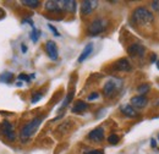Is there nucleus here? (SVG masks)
Masks as SVG:
<instances>
[{"label": "nucleus", "mask_w": 159, "mask_h": 154, "mask_svg": "<svg viewBox=\"0 0 159 154\" xmlns=\"http://www.w3.org/2000/svg\"><path fill=\"white\" fill-rule=\"evenodd\" d=\"M132 20L137 26H147V25H151L154 21V15L147 7L139 6L134 11Z\"/></svg>", "instance_id": "f257e3e1"}, {"label": "nucleus", "mask_w": 159, "mask_h": 154, "mask_svg": "<svg viewBox=\"0 0 159 154\" xmlns=\"http://www.w3.org/2000/svg\"><path fill=\"white\" fill-rule=\"evenodd\" d=\"M42 121H43L42 117H34L33 120L27 122L22 127V130H21V138H22V141H27V139H30L32 136L34 135L37 132L38 127L40 126Z\"/></svg>", "instance_id": "f03ea898"}, {"label": "nucleus", "mask_w": 159, "mask_h": 154, "mask_svg": "<svg viewBox=\"0 0 159 154\" xmlns=\"http://www.w3.org/2000/svg\"><path fill=\"white\" fill-rule=\"evenodd\" d=\"M107 25H108V22H107V20H104V19L93 20V21L91 22V25L88 26L87 32H88V34L92 36V37H93V36H98V34L103 33V32L105 31Z\"/></svg>", "instance_id": "7ed1b4c3"}, {"label": "nucleus", "mask_w": 159, "mask_h": 154, "mask_svg": "<svg viewBox=\"0 0 159 154\" xmlns=\"http://www.w3.org/2000/svg\"><path fill=\"white\" fill-rule=\"evenodd\" d=\"M120 87H121V81L118 79V78H111V79H109V81L104 84V87H103V93H104L105 97H111L118 89H119Z\"/></svg>", "instance_id": "20e7f679"}, {"label": "nucleus", "mask_w": 159, "mask_h": 154, "mask_svg": "<svg viewBox=\"0 0 159 154\" xmlns=\"http://www.w3.org/2000/svg\"><path fill=\"white\" fill-rule=\"evenodd\" d=\"M97 5H98V1H94V0L82 1V5H81V15L82 16H86V15L92 14L97 9Z\"/></svg>", "instance_id": "39448f33"}, {"label": "nucleus", "mask_w": 159, "mask_h": 154, "mask_svg": "<svg viewBox=\"0 0 159 154\" xmlns=\"http://www.w3.org/2000/svg\"><path fill=\"white\" fill-rule=\"evenodd\" d=\"M127 53L130 57L132 58H142L146 53V48L141 44H131L129 48H127Z\"/></svg>", "instance_id": "423d86ee"}, {"label": "nucleus", "mask_w": 159, "mask_h": 154, "mask_svg": "<svg viewBox=\"0 0 159 154\" xmlns=\"http://www.w3.org/2000/svg\"><path fill=\"white\" fill-rule=\"evenodd\" d=\"M1 129H2L4 136H5L9 141H15V139H16V135H15V130H14L12 124H10L9 121L5 120V121L1 124Z\"/></svg>", "instance_id": "0eeeda50"}, {"label": "nucleus", "mask_w": 159, "mask_h": 154, "mask_svg": "<svg viewBox=\"0 0 159 154\" xmlns=\"http://www.w3.org/2000/svg\"><path fill=\"white\" fill-rule=\"evenodd\" d=\"M45 52L48 54V57L52 60H57L59 57V52H58V47L55 44V42L53 40H48L45 43Z\"/></svg>", "instance_id": "6e6552de"}, {"label": "nucleus", "mask_w": 159, "mask_h": 154, "mask_svg": "<svg viewBox=\"0 0 159 154\" xmlns=\"http://www.w3.org/2000/svg\"><path fill=\"white\" fill-rule=\"evenodd\" d=\"M44 7L49 12H58V14H60V12L64 11L62 10V2L61 1H57V0H49V1H47L44 4Z\"/></svg>", "instance_id": "1a4fd4ad"}, {"label": "nucleus", "mask_w": 159, "mask_h": 154, "mask_svg": "<svg viewBox=\"0 0 159 154\" xmlns=\"http://www.w3.org/2000/svg\"><path fill=\"white\" fill-rule=\"evenodd\" d=\"M88 138L94 142H102L104 139V129L103 127H96L88 134Z\"/></svg>", "instance_id": "9d476101"}, {"label": "nucleus", "mask_w": 159, "mask_h": 154, "mask_svg": "<svg viewBox=\"0 0 159 154\" xmlns=\"http://www.w3.org/2000/svg\"><path fill=\"white\" fill-rule=\"evenodd\" d=\"M114 69L118 71H131V64L129 62L127 59H119L114 64Z\"/></svg>", "instance_id": "9b49d317"}, {"label": "nucleus", "mask_w": 159, "mask_h": 154, "mask_svg": "<svg viewBox=\"0 0 159 154\" xmlns=\"http://www.w3.org/2000/svg\"><path fill=\"white\" fill-rule=\"evenodd\" d=\"M148 103V99L144 96H136L131 98V106H135V108H144Z\"/></svg>", "instance_id": "f8f14e48"}, {"label": "nucleus", "mask_w": 159, "mask_h": 154, "mask_svg": "<svg viewBox=\"0 0 159 154\" xmlns=\"http://www.w3.org/2000/svg\"><path fill=\"white\" fill-rule=\"evenodd\" d=\"M92 52H93V44H92V43H88V44L84 47V49L82 50L81 55H80L79 59H77V61H79L80 64H81V62H83L86 59L92 54Z\"/></svg>", "instance_id": "ddd939ff"}, {"label": "nucleus", "mask_w": 159, "mask_h": 154, "mask_svg": "<svg viewBox=\"0 0 159 154\" xmlns=\"http://www.w3.org/2000/svg\"><path fill=\"white\" fill-rule=\"evenodd\" d=\"M61 2H62V10L64 11L72 12V14L76 11V7H77L76 1H74V0H64Z\"/></svg>", "instance_id": "4468645a"}, {"label": "nucleus", "mask_w": 159, "mask_h": 154, "mask_svg": "<svg viewBox=\"0 0 159 154\" xmlns=\"http://www.w3.org/2000/svg\"><path fill=\"white\" fill-rule=\"evenodd\" d=\"M86 109H88V104H87V103H84V102H82V100H77V102L75 103V105L72 106L71 111H72V113L79 114V113L84 111Z\"/></svg>", "instance_id": "2eb2a0df"}, {"label": "nucleus", "mask_w": 159, "mask_h": 154, "mask_svg": "<svg viewBox=\"0 0 159 154\" xmlns=\"http://www.w3.org/2000/svg\"><path fill=\"white\" fill-rule=\"evenodd\" d=\"M121 111L129 117H136L137 116V113L136 110L130 105V104H126V105H122L121 106Z\"/></svg>", "instance_id": "dca6fc26"}, {"label": "nucleus", "mask_w": 159, "mask_h": 154, "mask_svg": "<svg viewBox=\"0 0 159 154\" xmlns=\"http://www.w3.org/2000/svg\"><path fill=\"white\" fill-rule=\"evenodd\" d=\"M22 4L28 6V7H32V9H36V7H38L40 5V2L38 0H23Z\"/></svg>", "instance_id": "f3484780"}, {"label": "nucleus", "mask_w": 159, "mask_h": 154, "mask_svg": "<svg viewBox=\"0 0 159 154\" xmlns=\"http://www.w3.org/2000/svg\"><path fill=\"white\" fill-rule=\"evenodd\" d=\"M12 77H14V75H12L11 72H4V74H1V76H0V82L10 83L11 79H12Z\"/></svg>", "instance_id": "a211bd4d"}, {"label": "nucleus", "mask_w": 159, "mask_h": 154, "mask_svg": "<svg viewBox=\"0 0 159 154\" xmlns=\"http://www.w3.org/2000/svg\"><path fill=\"white\" fill-rule=\"evenodd\" d=\"M39 36H40V31L37 29L36 27H33L32 28V32H31V39H32V42L33 43H37L38 39H39Z\"/></svg>", "instance_id": "6ab92c4d"}, {"label": "nucleus", "mask_w": 159, "mask_h": 154, "mask_svg": "<svg viewBox=\"0 0 159 154\" xmlns=\"http://www.w3.org/2000/svg\"><path fill=\"white\" fill-rule=\"evenodd\" d=\"M72 97H74V92H70L69 94H67V97L64 99V102H62V104H61V106H60L59 110H62V109H65L67 105H69V103L71 102V99H72Z\"/></svg>", "instance_id": "aec40b11"}, {"label": "nucleus", "mask_w": 159, "mask_h": 154, "mask_svg": "<svg viewBox=\"0 0 159 154\" xmlns=\"http://www.w3.org/2000/svg\"><path fill=\"white\" fill-rule=\"evenodd\" d=\"M137 91H139V93L141 96L146 94V93L149 91V84H141L139 88H137Z\"/></svg>", "instance_id": "412c9836"}, {"label": "nucleus", "mask_w": 159, "mask_h": 154, "mask_svg": "<svg viewBox=\"0 0 159 154\" xmlns=\"http://www.w3.org/2000/svg\"><path fill=\"white\" fill-rule=\"evenodd\" d=\"M42 98H43V94H42L40 92H36V93L33 94V97H32V99H31V103H32V104H36L37 102H39Z\"/></svg>", "instance_id": "4be33fe9"}, {"label": "nucleus", "mask_w": 159, "mask_h": 154, "mask_svg": "<svg viewBox=\"0 0 159 154\" xmlns=\"http://www.w3.org/2000/svg\"><path fill=\"white\" fill-rule=\"evenodd\" d=\"M108 142H109L110 144H116V143L119 142V136L110 135L109 137H108Z\"/></svg>", "instance_id": "5701e85b"}, {"label": "nucleus", "mask_w": 159, "mask_h": 154, "mask_svg": "<svg viewBox=\"0 0 159 154\" xmlns=\"http://www.w3.org/2000/svg\"><path fill=\"white\" fill-rule=\"evenodd\" d=\"M48 26H49V29H50V31L54 33V36H55V37H60L59 31H58V29H57V28H55L53 25H48Z\"/></svg>", "instance_id": "b1692460"}, {"label": "nucleus", "mask_w": 159, "mask_h": 154, "mask_svg": "<svg viewBox=\"0 0 159 154\" xmlns=\"http://www.w3.org/2000/svg\"><path fill=\"white\" fill-rule=\"evenodd\" d=\"M19 79H20V81H26V82H30V81H31V77L27 76L26 74H21V75H19Z\"/></svg>", "instance_id": "393cba45"}, {"label": "nucleus", "mask_w": 159, "mask_h": 154, "mask_svg": "<svg viewBox=\"0 0 159 154\" xmlns=\"http://www.w3.org/2000/svg\"><path fill=\"white\" fill-rule=\"evenodd\" d=\"M152 9H153L154 11H158L159 12V0H156V1L152 2Z\"/></svg>", "instance_id": "a878e982"}, {"label": "nucleus", "mask_w": 159, "mask_h": 154, "mask_svg": "<svg viewBox=\"0 0 159 154\" xmlns=\"http://www.w3.org/2000/svg\"><path fill=\"white\" fill-rule=\"evenodd\" d=\"M98 98H99V94L97 92H94V93H91L88 96V100H94V99H98Z\"/></svg>", "instance_id": "bb28decb"}, {"label": "nucleus", "mask_w": 159, "mask_h": 154, "mask_svg": "<svg viewBox=\"0 0 159 154\" xmlns=\"http://www.w3.org/2000/svg\"><path fill=\"white\" fill-rule=\"evenodd\" d=\"M84 154H104V152L102 149H93V151H89V152H86Z\"/></svg>", "instance_id": "cd10ccee"}, {"label": "nucleus", "mask_w": 159, "mask_h": 154, "mask_svg": "<svg viewBox=\"0 0 159 154\" xmlns=\"http://www.w3.org/2000/svg\"><path fill=\"white\" fill-rule=\"evenodd\" d=\"M151 146H152V147H157V141H156L154 138L151 139Z\"/></svg>", "instance_id": "c85d7f7f"}, {"label": "nucleus", "mask_w": 159, "mask_h": 154, "mask_svg": "<svg viewBox=\"0 0 159 154\" xmlns=\"http://www.w3.org/2000/svg\"><path fill=\"white\" fill-rule=\"evenodd\" d=\"M21 50H22V53H26V52H27V47H26V44H22V45H21Z\"/></svg>", "instance_id": "c756f323"}, {"label": "nucleus", "mask_w": 159, "mask_h": 154, "mask_svg": "<svg viewBox=\"0 0 159 154\" xmlns=\"http://www.w3.org/2000/svg\"><path fill=\"white\" fill-rule=\"evenodd\" d=\"M157 60V55L156 54H152V57H151V62H154Z\"/></svg>", "instance_id": "7c9ffc66"}, {"label": "nucleus", "mask_w": 159, "mask_h": 154, "mask_svg": "<svg viewBox=\"0 0 159 154\" xmlns=\"http://www.w3.org/2000/svg\"><path fill=\"white\" fill-rule=\"evenodd\" d=\"M1 16H4V11L0 9V17H1Z\"/></svg>", "instance_id": "2f4dec72"}, {"label": "nucleus", "mask_w": 159, "mask_h": 154, "mask_svg": "<svg viewBox=\"0 0 159 154\" xmlns=\"http://www.w3.org/2000/svg\"><path fill=\"white\" fill-rule=\"evenodd\" d=\"M157 69H158V70H159V60H158V61H157Z\"/></svg>", "instance_id": "473e14b6"}]
</instances>
